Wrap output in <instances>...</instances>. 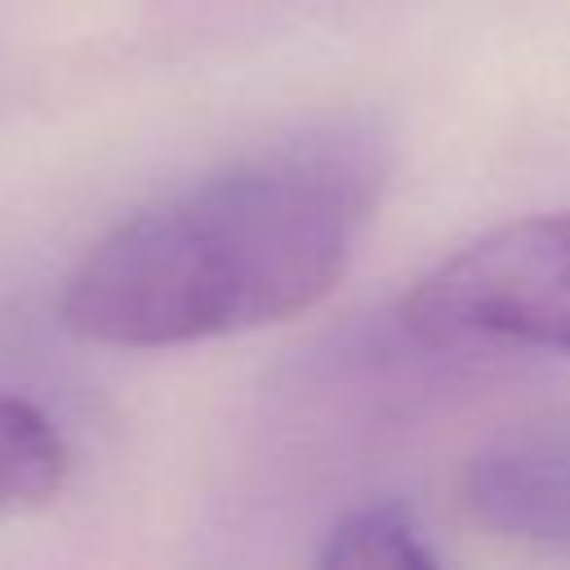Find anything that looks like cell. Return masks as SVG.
Instances as JSON below:
<instances>
[{
    "mask_svg": "<svg viewBox=\"0 0 570 570\" xmlns=\"http://www.w3.org/2000/svg\"><path fill=\"white\" fill-rule=\"evenodd\" d=\"M387 174L370 120L245 151L102 232L62 281L58 321L102 347H183L289 321L343 281Z\"/></svg>",
    "mask_w": 570,
    "mask_h": 570,
    "instance_id": "1",
    "label": "cell"
},
{
    "mask_svg": "<svg viewBox=\"0 0 570 570\" xmlns=\"http://www.w3.org/2000/svg\"><path fill=\"white\" fill-rule=\"evenodd\" d=\"M401 312L428 343H521L570 356V209L468 240L414 281Z\"/></svg>",
    "mask_w": 570,
    "mask_h": 570,
    "instance_id": "2",
    "label": "cell"
},
{
    "mask_svg": "<svg viewBox=\"0 0 570 570\" xmlns=\"http://www.w3.org/2000/svg\"><path fill=\"white\" fill-rule=\"evenodd\" d=\"M459 499L499 539L570 548V423L548 419L494 432L463 463Z\"/></svg>",
    "mask_w": 570,
    "mask_h": 570,
    "instance_id": "3",
    "label": "cell"
},
{
    "mask_svg": "<svg viewBox=\"0 0 570 570\" xmlns=\"http://www.w3.org/2000/svg\"><path fill=\"white\" fill-rule=\"evenodd\" d=\"M71 472V454L53 419L13 392H0V521L45 508Z\"/></svg>",
    "mask_w": 570,
    "mask_h": 570,
    "instance_id": "4",
    "label": "cell"
},
{
    "mask_svg": "<svg viewBox=\"0 0 570 570\" xmlns=\"http://www.w3.org/2000/svg\"><path fill=\"white\" fill-rule=\"evenodd\" d=\"M316 566H352V570H432L436 552L414 517V508H405L401 499H370L347 508L321 552Z\"/></svg>",
    "mask_w": 570,
    "mask_h": 570,
    "instance_id": "5",
    "label": "cell"
}]
</instances>
